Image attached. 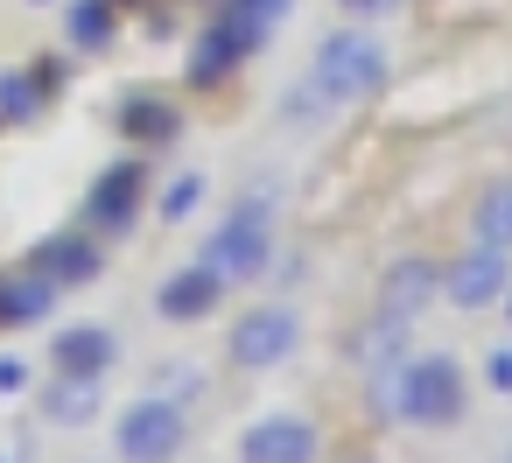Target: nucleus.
<instances>
[{
	"label": "nucleus",
	"instance_id": "f257e3e1",
	"mask_svg": "<svg viewBox=\"0 0 512 463\" xmlns=\"http://www.w3.org/2000/svg\"><path fill=\"white\" fill-rule=\"evenodd\" d=\"M302 78L323 92V106H330V113H344V106H358V99L386 92L393 57H386V50H379V36H365V29H330V36L316 43V64H309Z\"/></svg>",
	"mask_w": 512,
	"mask_h": 463
},
{
	"label": "nucleus",
	"instance_id": "f03ea898",
	"mask_svg": "<svg viewBox=\"0 0 512 463\" xmlns=\"http://www.w3.org/2000/svg\"><path fill=\"white\" fill-rule=\"evenodd\" d=\"M470 414V379L449 351H414L400 365V421L414 428H456Z\"/></svg>",
	"mask_w": 512,
	"mask_h": 463
},
{
	"label": "nucleus",
	"instance_id": "7ed1b4c3",
	"mask_svg": "<svg viewBox=\"0 0 512 463\" xmlns=\"http://www.w3.org/2000/svg\"><path fill=\"white\" fill-rule=\"evenodd\" d=\"M148 190H155V169L148 155H127V162H106L85 190V232L92 239H127L148 211Z\"/></svg>",
	"mask_w": 512,
	"mask_h": 463
},
{
	"label": "nucleus",
	"instance_id": "20e7f679",
	"mask_svg": "<svg viewBox=\"0 0 512 463\" xmlns=\"http://www.w3.org/2000/svg\"><path fill=\"white\" fill-rule=\"evenodd\" d=\"M267 36H274V29H253V22H239V15H211L204 36H197L190 57H183L190 92H218L225 78H239V64H253V57L267 50Z\"/></svg>",
	"mask_w": 512,
	"mask_h": 463
},
{
	"label": "nucleus",
	"instance_id": "39448f33",
	"mask_svg": "<svg viewBox=\"0 0 512 463\" xmlns=\"http://www.w3.org/2000/svg\"><path fill=\"white\" fill-rule=\"evenodd\" d=\"M120 463H176L183 442H190V421H183V400L169 393H141L134 407H120Z\"/></svg>",
	"mask_w": 512,
	"mask_h": 463
},
{
	"label": "nucleus",
	"instance_id": "423d86ee",
	"mask_svg": "<svg viewBox=\"0 0 512 463\" xmlns=\"http://www.w3.org/2000/svg\"><path fill=\"white\" fill-rule=\"evenodd\" d=\"M267 260H274V232H267V218H253V211H225V225L204 239V267L225 274L232 288H239V281H260Z\"/></svg>",
	"mask_w": 512,
	"mask_h": 463
},
{
	"label": "nucleus",
	"instance_id": "0eeeda50",
	"mask_svg": "<svg viewBox=\"0 0 512 463\" xmlns=\"http://www.w3.org/2000/svg\"><path fill=\"white\" fill-rule=\"evenodd\" d=\"M302 344V323H295V309H274V302H260V309H246L239 323H232V337H225V358L239 365V372H274L288 351Z\"/></svg>",
	"mask_w": 512,
	"mask_h": 463
},
{
	"label": "nucleus",
	"instance_id": "6e6552de",
	"mask_svg": "<svg viewBox=\"0 0 512 463\" xmlns=\"http://www.w3.org/2000/svg\"><path fill=\"white\" fill-rule=\"evenodd\" d=\"M29 274H43L57 295H71V288H92L99 274H106V246L92 239V232H50V239H36L29 246V260H22Z\"/></svg>",
	"mask_w": 512,
	"mask_h": 463
},
{
	"label": "nucleus",
	"instance_id": "1a4fd4ad",
	"mask_svg": "<svg viewBox=\"0 0 512 463\" xmlns=\"http://www.w3.org/2000/svg\"><path fill=\"white\" fill-rule=\"evenodd\" d=\"M505 288H512V253H498V246H484V239H470V246L442 267V295H449L456 309H491V302H505Z\"/></svg>",
	"mask_w": 512,
	"mask_h": 463
},
{
	"label": "nucleus",
	"instance_id": "9d476101",
	"mask_svg": "<svg viewBox=\"0 0 512 463\" xmlns=\"http://www.w3.org/2000/svg\"><path fill=\"white\" fill-rule=\"evenodd\" d=\"M323 456V435L309 414H260L246 435H239V463H316Z\"/></svg>",
	"mask_w": 512,
	"mask_h": 463
},
{
	"label": "nucleus",
	"instance_id": "9b49d317",
	"mask_svg": "<svg viewBox=\"0 0 512 463\" xmlns=\"http://www.w3.org/2000/svg\"><path fill=\"white\" fill-rule=\"evenodd\" d=\"M113 127H120V141H134L141 155H155V148H176L190 120H183V106L162 99V92H127V99L113 106Z\"/></svg>",
	"mask_w": 512,
	"mask_h": 463
},
{
	"label": "nucleus",
	"instance_id": "f8f14e48",
	"mask_svg": "<svg viewBox=\"0 0 512 463\" xmlns=\"http://www.w3.org/2000/svg\"><path fill=\"white\" fill-rule=\"evenodd\" d=\"M225 295H232V281L197 260V267H176V274L155 288V316H162V323H204V316H218Z\"/></svg>",
	"mask_w": 512,
	"mask_h": 463
},
{
	"label": "nucleus",
	"instance_id": "ddd939ff",
	"mask_svg": "<svg viewBox=\"0 0 512 463\" xmlns=\"http://www.w3.org/2000/svg\"><path fill=\"white\" fill-rule=\"evenodd\" d=\"M113 365H120V337L106 323H64L50 337V372L64 379H106Z\"/></svg>",
	"mask_w": 512,
	"mask_h": 463
},
{
	"label": "nucleus",
	"instance_id": "4468645a",
	"mask_svg": "<svg viewBox=\"0 0 512 463\" xmlns=\"http://www.w3.org/2000/svg\"><path fill=\"white\" fill-rule=\"evenodd\" d=\"M442 295V267L435 260H421V253H407L386 281H379V316H393V323H414L428 302Z\"/></svg>",
	"mask_w": 512,
	"mask_h": 463
},
{
	"label": "nucleus",
	"instance_id": "2eb2a0df",
	"mask_svg": "<svg viewBox=\"0 0 512 463\" xmlns=\"http://www.w3.org/2000/svg\"><path fill=\"white\" fill-rule=\"evenodd\" d=\"M57 309V288L43 281V274H29V267H8L0 274V330H29V323H43Z\"/></svg>",
	"mask_w": 512,
	"mask_h": 463
},
{
	"label": "nucleus",
	"instance_id": "dca6fc26",
	"mask_svg": "<svg viewBox=\"0 0 512 463\" xmlns=\"http://www.w3.org/2000/svg\"><path fill=\"white\" fill-rule=\"evenodd\" d=\"M64 36H71V50L106 57L120 43V0H71V8H64Z\"/></svg>",
	"mask_w": 512,
	"mask_h": 463
},
{
	"label": "nucleus",
	"instance_id": "f3484780",
	"mask_svg": "<svg viewBox=\"0 0 512 463\" xmlns=\"http://www.w3.org/2000/svg\"><path fill=\"white\" fill-rule=\"evenodd\" d=\"M470 239L512 253V176H498V183L477 190V204H470Z\"/></svg>",
	"mask_w": 512,
	"mask_h": 463
},
{
	"label": "nucleus",
	"instance_id": "a211bd4d",
	"mask_svg": "<svg viewBox=\"0 0 512 463\" xmlns=\"http://www.w3.org/2000/svg\"><path fill=\"white\" fill-rule=\"evenodd\" d=\"M43 414H50L57 428H85V421L99 414V379H64V372H50Z\"/></svg>",
	"mask_w": 512,
	"mask_h": 463
},
{
	"label": "nucleus",
	"instance_id": "6ab92c4d",
	"mask_svg": "<svg viewBox=\"0 0 512 463\" xmlns=\"http://www.w3.org/2000/svg\"><path fill=\"white\" fill-rule=\"evenodd\" d=\"M43 106H50V92L36 85V71H0V127H29V120H43Z\"/></svg>",
	"mask_w": 512,
	"mask_h": 463
},
{
	"label": "nucleus",
	"instance_id": "aec40b11",
	"mask_svg": "<svg viewBox=\"0 0 512 463\" xmlns=\"http://www.w3.org/2000/svg\"><path fill=\"white\" fill-rule=\"evenodd\" d=\"M197 204H204V176H176V183H169V190L155 197V211H162L169 225H183V218H190Z\"/></svg>",
	"mask_w": 512,
	"mask_h": 463
},
{
	"label": "nucleus",
	"instance_id": "412c9836",
	"mask_svg": "<svg viewBox=\"0 0 512 463\" xmlns=\"http://www.w3.org/2000/svg\"><path fill=\"white\" fill-rule=\"evenodd\" d=\"M288 8H295V0H218V15H239V22H253V29H274Z\"/></svg>",
	"mask_w": 512,
	"mask_h": 463
},
{
	"label": "nucleus",
	"instance_id": "4be33fe9",
	"mask_svg": "<svg viewBox=\"0 0 512 463\" xmlns=\"http://www.w3.org/2000/svg\"><path fill=\"white\" fill-rule=\"evenodd\" d=\"M484 379H491V393H512V344H498L484 358Z\"/></svg>",
	"mask_w": 512,
	"mask_h": 463
},
{
	"label": "nucleus",
	"instance_id": "5701e85b",
	"mask_svg": "<svg viewBox=\"0 0 512 463\" xmlns=\"http://www.w3.org/2000/svg\"><path fill=\"white\" fill-rule=\"evenodd\" d=\"M29 71H36V85H43L50 99H57V92H64V78H71V71H64V57H36Z\"/></svg>",
	"mask_w": 512,
	"mask_h": 463
},
{
	"label": "nucleus",
	"instance_id": "b1692460",
	"mask_svg": "<svg viewBox=\"0 0 512 463\" xmlns=\"http://www.w3.org/2000/svg\"><path fill=\"white\" fill-rule=\"evenodd\" d=\"M197 386H204V379H197V372H176V365H162V379H155V393H176V400H190Z\"/></svg>",
	"mask_w": 512,
	"mask_h": 463
},
{
	"label": "nucleus",
	"instance_id": "393cba45",
	"mask_svg": "<svg viewBox=\"0 0 512 463\" xmlns=\"http://www.w3.org/2000/svg\"><path fill=\"white\" fill-rule=\"evenodd\" d=\"M337 8H344V15H358V22H379V15H393V8H400V0H337Z\"/></svg>",
	"mask_w": 512,
	"mask_h": 463
},
{
	"label": "nucleus",
	"instance_id": "a878e982",
	"mask_svg": "<svg viewBox=\"0 0 512 463\" xmlns=\"http://www.w3.org/2000/svg\"><path fill=\"white\" fill-rule=\"evenodd\" d=\"M22 386H29V365L8 351V358H0V393H22Z\"/></svg>",
	"mask_w": 512,
	"mask_h": 463
},
{
	"label": "nucleus",
	"instance_id": "bb28decb",
	"mask_svg": "<svg viewBox=\"0 0 512 463\" xmlns=\"http://www.w3.org/2000/svg\"><path fill=\"white\" fill-rule=\"evenodd\" d=\"M120 8H141V0H120Z\"/></svg>",
	"mask_w": 512,
	"mask_h": 463
},
{
	"label": "nucleus",
	"instance_id": "cd10ccee",
	"mask_svg": "<svg viewBox=\"0 0 512 463\" xmlns=\"http://www.w3.org/2000/svg\"><path fill=\"white\" fill-rule=\"evenodd\" d=\"M505 309H512V295H505Z\"/></svg>",
	"mask_w": 512,
	"mask_h": 463
}]
</instances>
